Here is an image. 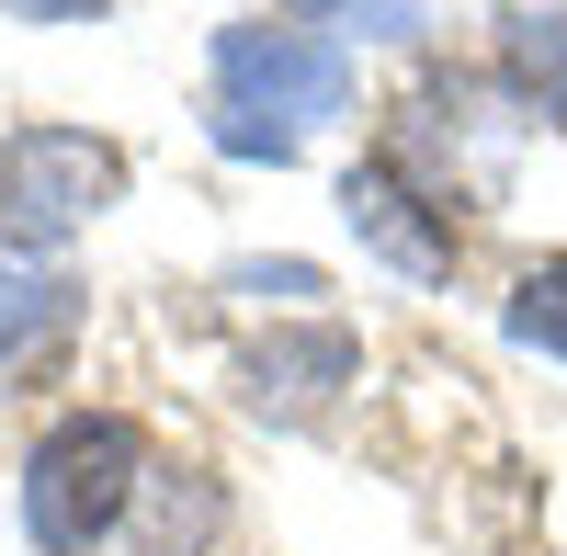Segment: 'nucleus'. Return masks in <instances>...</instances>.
Listing matches in <instances>:
<instances>
[{
	"mask_svg": "<svg viewBox=\"0 0 567 556\" xmlns=\"http://www.w3.org/2000/svg\"><path fill=\"white\" fill-rule=\"evenodd\" d=\"M352 114V58L318 23H227L216 34V148L227 159H296L307 125Z\"/></svg>",
	"mask_w": 567,
	"mask_h": 556,
	"instance_id": "f257e3e1",
	"label": "nucleus"
},
{
	"mask_svg": "<svg viewBox=\"0 0 567 556\" xmlns=\"http://www.w3.org/2000/svg\"><path fill=\"white\" fill-rule=\"evenodd\" d=\"M148 477H159V454L125 409H69L23 454V534L45 556H114V534L136 523Z\"/></svg>",
	"mask_w": 567,
	"mask_h": 556,
	"instance_id": "f03ea898",
	"label": "nucleus"
},
{
	"mask_svg": "<svg viewBox=\"0 0 567 556\" xmlns=\"http://www.w3.org/2000/svg\"><path fill=\"white\" fill-rule=\"evenodd\" d=\"M114 194H125V148L114 136H91V125H12L0 136V250L45 261Z\"/></svg>",
	"mask_w": 567,
	"mask_h": 556,
	"instance_id": "7ed1b4c3",
	"label": "nucleus"
},
{
	"mask_svg": "<svg viewBox=\"0 0 567 556\" xmlns=\"http://www.w3.org/2000/svg\"><path fill=\"white\" fill-rule=\"evenodd\" d=\"M341 216H352V239L386 272H409V285H454V261H465L454 194H432L409 159H352L341 171Z\"/></svg>",
	"mask_w": 567,
	"mask_h": 556,
	"instance_id": "20e7f679",
	"label": "nucleus"
},
{
	"mask_svg": "<svg viewBox=\"0 0 567 556\" xmlns=\"http://www.w3.org/2000/svg\"><path fill=\"white\" fill-rule=\"evenodd\" d=\"M363 375V341L352 330H329V318H307V330H272L239 352V398L261 409V421H318L329 398H341Z\"/></svg>",
	"mask_w": 567,
	"mask_h": 556,
	"instance_id": "39448f33",
	"label": "nucleus"
},
{
	"mask_svg": "<svg viewBox=\"0 0 567 556\" xmlns=\"http://www.w3.org/2000/svg\"><path fill=\"white\" fill-rule=\"evenodd\" d=\"M69 318H80V272H58V261H23V250H0V375L45 363V352L69 341Z\"/></svg>",
	"mask_w": 567,
	"mask_h": 556,
	"instance_id": "423d86ee",
	"label": "nucleus"
},
{
	"mask_svg": "<svg viewBox=\"0 0 567 556\" xmlns=\"http://www.w3.org/2000/svg\"><path fill=\"white\" fill-rule=\"evenodd\" d=\"M216 534V477L205 466H159L148 500H136V523L114 534V556H205Z\"/></svg>",
	"mask_w": 567,
	"mask_h": 556,
	"instance_id": "0eeeda50",
	"label": "nucleus"
},
{
	"mask_svg": "<svg viewBox=\"0 0 567 556\" xmlns=\"http://www.w3.org/2000/svg\"><path fill=\"white\" fill-rule=\"evenodd\" d=\"M499 69L545 125H567V12H511L499 23Z\"/></svg>",
	"mask_w": 567,
	"mask_h": 556,
	"instance_id": "6e6552de",
	"label": "nucleus"
},
{
	"mask_svg": "<svg viewBox=\"0 0 567 556\" xmlns=\"http://www.w3.org/2000/svg\"><path fill=\"white\" fill-rule=\"evenodd\" d=\"M499 330L523 341V352H556V363H567V250L511 272V307H499Z\"/></svg>",
	"mask_w": 567,
	"mask_h": 556,
	"instance_id": "1a4fd4ad",
	"label": "nucleus"
},
{
	"mask_svg": "<svg viewBox=\"0 0 567 556\" xmlns=\"http://www.w3.org/2000/svg\"><path fill=\"white\" fill-rule=\"evenodd\" d=\"M318 23H341V34H409L420 23V0H307Z\"/></svg>",
	"mask_w": 567,
	"mask_h": 556,
	"instance_id": "9d476101",
	"label": "nucleus"
},
{
	"mask_svg": "<svg viewBox=\"0 0 567 556\" xmlns=\"http://www.w3.org/2000/svg\"><path fill=\"white\" fill-rule=\"evenodd\" d=\"M239 285H250V296H318V272H307V261H250Z\"/></svg>",
	"mask_w": 567,
	"mask_h": 556,
	"instance_id": "9b49d317",
	"label": "nucleus"
},
{
	"mask_svg": "<svg viewBox=\"0 0 567 556\" xmlns=\"http://www.w3.org/2000/svg\"><path fill=\"white\" fill-rule=\"evenodd\" d=\"M0 12H12V23H91L103 0H0Z\"/></svg>",
	"mask_w": 567,
	"mask_h": 556,
	"instance_id": "f8f14e48",
	"label": "nucleus"
}]
</instances>
